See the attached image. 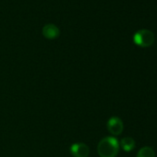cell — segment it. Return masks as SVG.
<instances>
[{
  "mask_svg": "<svg viewBox=\"0 0 157 157\" xmlns=\"http://www.w3.org/2000/svg\"><path fill=\"white\" fill-rule=\"evenodd\" d=\"M100 157H117L119 151V142L115 137H105L97 145Z\"/></svg>",
  "mask_w": 157,
  "mask_h": 157,
  "instance_id": "obj_1",
  "label": "cell"
},
{
  "mask_svg": "<svg viewBox=\"0 0 157 157\" xmlns=\"http://www.w3.org/2000/svg\"><path fill=\"white\" fill-rule=\"evenodd\" d=\"M133 41L137 45L140 47H149L154 43V34L149 30L142 29L135 33Z\"/></svg>",
  "mask_w": 157,
  "mask_h": 157,
  "instance_id": "obj_2",
  "label": "cell"
},
{
  "mask_svg": "<svg viewBox=\"0 0 157 157\" xmlns=\"http://www.w3.org/2000/svg\"><path fill=\"white\" fill-rule=\"evenodd\" d=\"M107 129L108 131L115 136L120 135L124 129V124L118 117H112L107 121Z\"/></svg>",
  "mask_w": 157,
  "mask_h": 157,
  "instance_id": "obj_3",
  "label": "cell"
},
{
  "mask_svg": "<svg viewBox=\"0 0 157 157\" xmlns=\"http://www.w3.org/2000/svg\"><path fill=\"white\" fill-rule=\"evenodd\" d=\"M70 153L73 157H88L90 149L85 143H74L70 147Z\"/></svg>",
  "mask_w": 157,
  "mask_h": 157,
  "instance_id": "obj_4",
  "label": "cell"
},
{
  "mask_svg": "<svg viewBox=\"0 0 157 157\" xmlns=\"http://www.w3.org/2000/svg\"><path fill=\"white\" fill-rule=\"evenodd\" d=\"M43 34L47 39H56L60 34V31L56 25L53 23H48L44 26Z\"/></svg>",
  "mask_w": 157,
  "mask_h": 157,
  "instance_id": "obj_5",
  "label": "cell"
},
{
  "mask_svg": "<svg viewBox=\"0 0 157 157\" xmlns=\"http://www.w3.org/2000/svg\"><path fill=\"white\" fill-rule=\"evenodd\" d=\"M119 146L125 151H130L135 148V140L130 137H125L120 140Z\"/></svg>",
  "mask_w": 157,
  "mask_h": 157,
  "instance_id": "obj_6",
  "label": "cell"
},
{
  "mask_svg": "<svg viewBox=\"0 0 157 157\" xmlns=\"http://www.w3.org/2000/svg\"><path fill=\"white\" fill-rule=\"evenodd\" d=\"M137 157H155V152L151 147L145 146L140 149L137 153Z\"/></svg>",
  "mask_w": 157,
  "mask_h": 157,
  "instance_id": "obj_7",
  "label": "cell"
}]
</instances>
